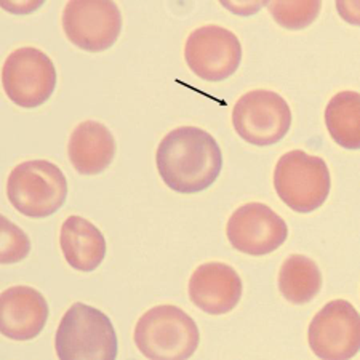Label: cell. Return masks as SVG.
I'll list each match as a JSON object with an SVG mask.
<instances>
[{
  "mask_svg": "<svg viewBox=\"0 0 360 360\" xmlns=\"http://www.w3.org/2000/svg\"><path fill=\"white\" fill-rule=\"evenodd\" d=\"M160 178L179 194H197L217 181L223 154L210 133L186 125L168 131L155 153Z\"/></svg>",
  "mask_w": 360,
  "mask_h": 360,
  "instance_id": "6da1fadb",
  "label": "cell"
},
{
  "mask_svg": "<svg viewBox=\"0 0 360 360\" xmlns=\"http://www.w3.org/2000/svg\"><path fill=\"white\" fill-rule=\"evenodd\" d=\"M133 340L150 360H186L197 351L200 332L194 319L173 304H159L139 317Z\"/></svg>",
  "mask_w": 360,
  "mask_h": 360,
  "instance_id": "7a4b0ae2",
  "label": "cell"
},
{
  "mask_svg": "<svg viewBox=\"0 0 360 360\" xmlns=\"http://www.w3.org/2000/svg\"><path fill=\"white\" fill-rule=\"evenodd\" d=\"M55 351L60 360H114L119 341L111 319L96 307L74 303L58 325Z\"/></svg>",
  "mask_w": 360,
  "mask_h": 360,
  "instance_id": "3957f363",
  "label": "cell"
},
{
  "mask_svg": "<svg viewBox=\"0 0 360 360\" xmlns=\"http://www.w3.org/2000/svg\"><path fill=\"white\" fill-rule=\"evenodd\" d=\"M8 202L29 218H46L66 202L68 181L50 160H27L16 165L7 179Z\"/></svg>",
  "mask_w": 360,
  "mask_h": 360,
  "instance_id": "277c9868",
  "label": "cell"
},
{
  "mask_svg": "<svg viewBox=\"0 0 360 360\" xmlns=\"http://www.w3.org/2000/svg\"><path fill=\"white\" fill-rule=\"evenodd\" d=\"M330 186V170L322 158L293 149L277 160L274 189L278 199L293 212H316L327 200Z\"/></svg>",
  "mask_w": 360,
  "mask_h": 360,
  "instance_id": "5b68a950",
  "label": "cell"
},
{
  "mask_svg": "<svg viewBox=\"0 0 360 360\" xmlns=\"http://www.w3.org/2000/svg\"><path fill=\"white\" fill-rule=\"evenodd\" d=\"M232 125L243 141L253 146H272L288 133L292 111L278 93L266 89L252 90L234 104Z\"/></svg>",
  "mask_w": 360,
  "mask_h": 360,
  "instance_id": "8992f818",
  "label": "cell"
},
{
  "mask_svg": "<svg viewBox=\"0 0 360 360\" xmlns=\"http://www.w3.org/2000/svg\"><path fill=\"white\" fill-rule=\"evenodd\" d=\"M4 91L16 106L39 108L56 89V68L36 46H21L7 56L2 68Z\"/></svg>",
  "mask_w": 360,
  "mask_h": 360,
  "instance_id": "52a82bcc",
  "label": "cell"
},
{
  "mask_svg": "<svg viewBox=\"0 0 360 360\" xmlns=\"http://www.w3.org/2000/svg\"><path fill=\"white\" fill-rule=\"evenodd\" d=\"M184 60L207 82L229 79L240 66L242 45L234 32L218 25L197 27L186 39Z\"/></svg>",
  "mask_w": 360,
  "mask_h": 360,
  "instance_id": "ba28073f",
  "label": "cell"
},
{
  "mask_svg": "<svg viewBox=\"0 0 360 360\" xmlns=\"http://www.w3.org/2000/svg\"><path fill=\"white\" fill-rule=\"evenodd\" d=\"M311 351L323 360H347L360 347V317L346 300L328 301L307 328Z\"/></svg>",
  "mask_w": 360,
  "mask_h": 360,
  "instance_id": "9c48e42d",
  "label": "cell"
},
{
  "mask_svg": "<svg viewBox=\"0 0 360 360\" xmlns=\"http://www.w3.org/2000/svg\"><path fill=\"white\" fill-rule=\"evenodd\" d=\"M61 22L69 42L91 53L111 49L122 32V13L109 0H72Z\"/></svg>",
  "mask_w": 360,
  "mask_h": 360,
  "instance_id": "30bf717a",
  "label": "cell"
},
{
  "mask_svg": "<svg viewBox=\"0 0 360 360\" xmlns=\"http://www.w3.org/2000/svg\"><path fill=\"white\" fill-rule=\"evenodd\" d=\"M226 236L239 252L263 257L283 245L288 237V226L266 203L248 202L231 214Z\"/></svg>",
  "mask_w": 360,
  "mask_h": 360,
  "instance_id": "8fae6325",
  "label": "cell"
},
{
  "mask_svg": "<svg viewBox=\"0 0 360 360\" xmlns=\"http://www.w3.org/2000/svg\"><path fill=\"white\" fill-rule=\"evenodd\" d=\"M242 278L232 266L219 261L203 263L191 274L189 298L212 316L228 314L242 298Z\"/></svg>",
  "mask_w": 360,
  "mask_h": 360,
  "instance_id": "7c38bea8",
  "label": "cell"
},
{
  "mask_svg": "<svg viewBox=\"0 0 360 360\" xmlns=\"http://www.w3.org/2000/svg\"><path fill=\"white\" fill-rule=\"evenodd\" d=\"M49 319V304L39 290L15 285L0 295V330L8 340L37 338Z\"/></svg>",
  "mask_w": 360,
  "mask_h": 360,
  "instance_id": "4fadbf2b",
  "label": "cell"
},
{
  "mask_svg": "<svg viewBox=\"0 0 360 360\" xmlns=\"http://www.w3.org/2000/svg\"><path fill=\"white\" fill-rule=\"evenodd\" d=\"M68 155L80 175H98L111 165L115 155V139L101 122L85 120L71 133Z\"/></svg>",
  "mask_w": 360,
  "mask_h": 360,
  "instance_id": "5bb4252c",
  "label": "cell"
},
{
  "mask_svg": "<svg viewBox=\"0 0 360 360\" xmlns=\"http://www.w3.org/2000/svg\"><path fill=\"white\" fill-rule=\"evenodd\" d=\"M61 252L68 264L80 272H91L106 257V239L89 219L71 214L61 226Z\"/></svg>",
  "mask_w": 360,
  "mask_h": 360,
  "instance_id": "9a60e30c",
  "label": "cell"
},
{
  "mask_svg": "<svg viewBox=\"0 0 360 360\" xmlns=\"http://www.w3.org/2000/svg\"><path fill=\"white\" fill-rule=\"evenodd\" d=\"M278 290L293 304H306L322 290V272L314 259L290 255L278 272Z\"/></svg>",
  "mask_w": 360,
  "mask_h": 360,
  "instance_id": "2e32d148",
  "label": "cell"
},
{
  "mask_svg": "<svg viewBox=\"0 0 360 360\" xmlns=\"http://www.w3.org/2000/svg\"><path fill=\"white\" fill-rule=\"evenodd\" d=\"M325 125L338 146L356 150L360 148V95L340 91L325 108Z\"/></svg>",
  "mask_w": 360,
  "mask_h": 360,
  "instance_id": "e0dca14e",
  "label": "cell"
},
{
  "mask_svg": "<svg viewBox=\"0 0 360 360\" xmlns=\"http://www.w3.org/2000/svg\"><path fill=\"white\" fill-rule=\"evenodd\" d=\"M272 18L288 31H300L314 22L322 4L317 2H271L268 4Z\"/></svg>",
  "mask_w": 360,
  "mask_h": 360,
  "instance_id": "ac0fdd59",
  "label": "cell"
},
{
  "mask_svg": "<svg viewBox=\"0 0 360 360\" xmlns=\"http://www.w3.org/2000/svg\"><path fill=\"white\" fill-rule=\"evenodd\" d=\"M0 263L11 264L25 259L31 252V240L21 228L10 221L7 217L0 218Z\"/></svg>",
  "mask_w": 360,
  "mask_h": 360,
  "instance_id": "d6986e66",
  "label": "cell"
}]
</instances>
